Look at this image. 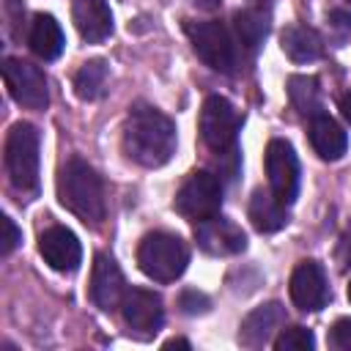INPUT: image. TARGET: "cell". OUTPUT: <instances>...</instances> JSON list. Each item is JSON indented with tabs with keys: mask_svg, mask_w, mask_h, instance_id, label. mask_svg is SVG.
<instances>
[{
	"mask_svg": "<svg viewBox=\"0 0 351 351\" xmlns=\"http://www.w3.org/2000/svg\"><path fill=\"white\" fill-rule=\"evenodd\" d=\"M123 151L143 167H162L176 154V123L148 104H134L123 123Z\"/></svg>",
	"mask_w": 351,
	"mask_h": 351,
	"instance_id": "obj_1",
	"label": "cell"
},
{
	"mask_svg": "<svg viewBox=\"0 0 351 351\" xmlns=\"http://www.w3.org/2000/svg\"><path fill=\"white\" fill-rule=\"evenodd\" d=\"M58 195H60V203L69 211H74L80 219H85L90 225H99L104 219V211L107 208H104V186H101V178L80 156H71L63 165L60 178H58Z\"/></svg>",
	"mask_w": 351,
	"mask_h": 351,
	"instance_id": "obj_2",
	"label": "cell"
},
{
	"mask_svg": "<svg viewBox=\"0 0 351 351\" xmlns=\"http://www.w3.org/2000/svg\"><path fill=\"white\" fill-rule=\"evenodd\" d=\"M137 263L151 280L173 282L184 274V269L189 263V250L178 236L165 233V230H154L140 241Z\"/></svg>",
	"mask_w": 351,
	"mask_h": 351,
	"instance_id": "obj_3",
	"label": "cell"
},
{
	"mask_svg": "<svg viewBox=\"0 0 351 351\" xmlns=\"http://www.w3.org/2000/svg\"><path fill=\"white\" fill-rule=\"evenodd\" d=\"M5 173L14 189L36 192L38 186V132L33 123H14L5 137Z\"/></svg>",
	"mask_w": 351,
	"mask_h": 351,
	"instance_id": "obj_4",
	"label": "cell"
},
{
	"mask_svg": "<svg viewBox=\"0 0 351 351\" xmlns=\"http://www.w3.org/2000/svg\"><path fill=\"white\" fill-rule=\"evenodd\" d=\"M186 33H189L195 55L208 69H214L219 74H230L236 69V47H233V38H230V33L222 22H214V19L189 22Z\"/></svg>",
	"mask_w": 351,
	"mask_h": 351,
	"instance_id": "obj_5",
	"label": "cell"
},
{
	"mask_svg": "<svg viewBox=\"0 0 351 351\" xmlns=\"http://www.w3.org/2000/svg\"><path fill=\"white\" fill-rule=\"evenodd\" d=\"M219 206H222V184L208 170L192 173L176 195V211L192 222H203V219L217 217Z\"/></svg>",
	"mask_w": 351,
	"mask_h": 351,
	"instance_id": "obj_6",
	"label": "cell"
},
{
	"mask_svg": "<svg viewBox=\"0 0 351 351\" xmlns=\"http://www.w3.org/2000/svg\"><path fill=\"white\" fill-rule=\"evenodd\" d=\"M239 115L225 96H208L200 107V137L214 154H225L236 145Z\"/></svg>",
	"mask_w": 351,
	"mask_h": 351,
	"instance_id": "obj_7",
	"label": "cell"
},
{
	"mask_svg": "<svg viewBox=\"0 0 351 351\" xmlns=\"http://www.w3.org/2000/svg\"><path fill=\"white\" fill-rule=\"evenodd\" d=\"M3 80L14 101H19L27 110H44L49 101L47 77L38 66L22 60V58H5L3 60Z\"/></svg>",
	"mask_w": 351,
	"mask_h": 351,
	"instance_id": "obj_8",
	"label": "cell"
},
{
	"mask_svg": "<svg viewBox=\"0 0 351 351\" xmlns=\"http://www.w3.org/2000/svg\"><path fill=\"white\" fill-rule=\"evenodd\" d=\"M266 176L271 192L291 206L299 192V159L288 140H271L266 145Z\"/></svg>",
	"mask_w": 351,
	"mask_h": 351,
	"instance_id": "obj_9",
	"label": "cell"
},
{
	"mask_svg": "<svg viewBox=\"0 0 351 351\" xmlns=\"http://www.w3.org/2000/svg\"><path fill=\"white\" fill-rule=\"evenodd\" d=\"M121 315L134 335L151 337L159 332V326L165 321V307H162L159 293L145 291V288H129L121 302Z\"/></svg>",
	"mask_w": 351,
	"mask_h": 351,
	"instance_id": "obj_10",
	"label": "cell"
},
{
	"mask_svg": "<svg viewBox=\"0 0 351 351\" xmlns=\"http://www.w3.org/2000/svg\"><path fill=\"white\" fill-rule=\"evenodd\" d=\"M326 274L315 261H302L291 274V299L302 313H318L329 302Z\"/></svg>",
	"mask_w": 351,
	"mask_h": 351,
	"instance_id": "obj_11",
	"label": "cell"
},
{
	"mask_svg": "<svg viewBox=\"0 0 351 351\" xmlns=\"http://www.w3.org/2000/svg\"><path fill=\"white\" fill-rule=\"evenodd\" d=\"M195 239H197V247L208 255H236L247 247V236L244 230L225 219V217H211V219H203L195 225Z\"/></svg>",
	"mask_w": 351,
	"mask_h": 351,
	"instance_id": "obj_12",
	"label": "cell"
},
{
	"mask_svg": "<svg viewBox=\"0 0 351 351\" xmlns=\"http://www.w3.org/2000/svg\"><path fill=\"white\" fill-rule=\"evenodd\" d=\"M123 293H126V282H123V274H121L118 263L110 255L99 252L93 258V271H90V299H93V304L104 313L118 310L121 302H123Z\"/></svg>",
	"mask_w": 351,
	"mask_h": 351,
	"instance_id": "obj_13",
	"label": "cell"
},
{
	"mask_svg": "<svg viewBox=\"0 0 351 351\" xmlns=\"http://www.w3.org/2000/svg\"><path fill=\"white\" fill-rule=\"evenodd\" d=\"M38 252L55 271H77V266L82 263V247L77 236L63 225H52L41 233Z\"/></svg>",
	"mask_w": 351,
	"mask_h": 351,
	"instance_id": "obj_14",
	"label": "cell"
},
{
	"mask_svg": "<svg viewBox=\"0 0 351 351\" xmlns=\"http://www.w3.org/2000/svg\"><path fill=\"white\" fill-rule=\"evenodd\" d=\"M285 324V307L280 302H266L261 307H255L239 329V343L247 348H261L266 343H271L274 332Z\"/></svg>",
	"mask_w": 351,
	"mask_h": 351,
	"instance_id": "obj_15",
	"label": "cell"
},
{
	"mask_svg": "<svg viewBox=\"0 0 351 351\" xmlns=\"http://www.w3.org/2000/svg\"><path fill=\"white\" fill-rule=\"evenodd\" d=\"M74 25L88 44H99L112 33V11L107 0H74Z\"/></svg>",
	"mask_w": 351,
	"mask_h": 351,
	"instance_id": "obj_16",
	"label": "cell"
},
{
	"mask_svg": "<svg viewBox=\"0 0 351 351\" xmlns=\"http://www.w3.org/2000/svg\"><path fill=\"white\" fill-rule=\"evenodd\" d=\"M310 143H313L315 154L321 159H329V162L340 159L348 148V137H346L343 126L326 112H315L310 118Z\"/></svg>",
	"mask_w": 351,
	"mask_h": 351,
	"instance_id": "obj_17",
	"label": "cell"
},
{
	"mask_svg": "<svg viewBox=\"0 0 351 351\" xmlns=\"http://www.w3.org/2000/svg\"><path fill=\"white\" fill-rule=\"evenodd\" d=\"M288 206L271 192V189H255L250 197V219L255 230L261 233H274L288 222Z\"/></svg>",
	"mask_w": 351,
	"mask_h": 351,
	"instance_id": "obj_18",
	"label": "cell"
},
{
	"mask_svg": "<svg viewBox=\"0 0 351 351\" xmlns=\"http://www.w3.org/2000/svg\"><path fill=\"white\" fill-rule=\"evenodd\" d=\"M280 47L282 52L293 60V63H310V60H318L321 52H324V44H321V36L307 27V25H288L280 36Z\"/></svg>",
	"mask_w": 351,
	"mask_h": 351,
	"instance_id": "obj_19",
	"label": "cell"
},
{
	"mask_svg": "<svg viewBox=\"0 0 351 351\" xmlns=\"http://www.w3.org/2000/svg\"><path fill=\"white\" fill-rule=\"evenodd\" d=\"M27 44L30 49L41 58V60H55L60 52H63V30L60 25L55 22V16L49 14H38L30 25V33H27Z\"/></svg>",
	"mask_w": 351,
	"mask_h": 351,
	"instance_id": "obj_20",
	"label": "cell"
},
{
	"mask_svg": "<svg viewBox=\"0 0 351 351\" xmlns=\"http://www.w3.org/2000/svg\"><path fill=\"white\" fill-rule=\"evenodd\" d=\"M233 27H236L239 44L247 52H255L261 47V41L266 38V33H269V19L258 8H244V11H239L233 16Z\"/></svg>",
	"mask_w": 351,
	"mask_h": 351,
	"instance_id": "obj_21",
	"label": "cell"
},
{
	"mask_svg": "<svg viewBox=\"0 0 351 351\" xmlns=\"http://www.w3.org/2000/svg\"><path fill=\"white\" fill-rule=\"evenodd\" d=\"M107 77H110V71H107V63L101 58H93V60L82 63L80 71L74 74V90H77V96L85 99V101L99 99L104 93Z\"/></svg>",
	"mask_w": 351,
	"mask_h": 351,
	"instance_id": "obj_22",
	"label": "cell"
},
{
	"mask_svg": "<svg viewBox=\"0 0 351 351\" xmlns=\"http://www.w3.org/2000/svg\"><path fill=\"white\" fill-rule=\"evenodd\" d=\"M288 96L291 104L302 112V115H315L321 112V90H318V80L307 77V74H293L288 80Z\"/></svg>",
	"mask_w": 351,
	"mask_h": 351,
	"instance_id": "obj_23",
	"label": "cell"
},
{
	"mask_svg": "<svg viewBox=\"0 0 351 351\" xmlns=\"http://www.w3.org/2000/svg\"><path fill=\"white\" fill-rule=\"evenodd\" d=\"M271 346L277 351H310L315 346V337L304 326H288V329H280V335L271 340Z\"/></svg>",
	"mask_w": 351,
	"mask_h": 351,
	"instance_id": "obj_24",
	"label": "cell"
},
{
	"mask_svg": "<svg viewBox=\"0 0 351 351\" xmlns=\"http://www.w3.org/2000/svg\"><path fill=\"white\" fill-rule=\"evenodd\" d=\"M178 307H181V313H186V315H200V313H208L211 302H208L206 293L189 288V291H184V293L178 296Z\"/></svg>",
	"mask_w": 351,
	"mask_h": 351,
	"instance_id": "obj_25",
	"label": "cell"
},
{
	"mask_svg": "<svg viewBox=\"0 0 351 351\" xmlns=\"http://www.w3.org/2000/svg\"><path fill=\"white\" fill-rule=\"evenodd\" d=\"M329 343L337 351H351V318H340L335 321L332 332H329Z\"/></svg>",
	"mask_w": 351,
	"mask_h": 351,
	"instance_id": "obj_26",
	"label": "cell"
},
{
	"mask_svg": "<svg viewBox=\"0 0 351 351\" xmlns=\"http://www.w3.org/2000/svg\"><path fill=\"white\" fill-rule=\"evenodd\" d=\"M22 241V230L14 225L11 217H3V239H0V255H11L14 247Z\"/></svg>",
	"mask_w": 351,
	"mask_h": 351,
	"instance_id": "obj_27",
	"label": "cell"
},
{
	"mask_svg": "<svg viewBox=\"0 0 351 351\" xmlns=\"http://www.w3.org/2000/svg\"><path fill=\"white\" fill-rule=\"evenodd\" d=\"M337 258H340V263H343V266H346V263H351V225L346 228V233H343V239H340Z\"/></svg>",
	"mask_w": 351,
	"mask_h": 351,
	"instance_id": "obj_28",
	"label": "cell"
},
{
	"mask_svg": "<svg viewBox=\"0 0 351 351\" xmlns=\"http://www.w3.org/2000/svg\"><path fill=\"white\" fill-rule=\"evenodd\" d=\"M340 110H343V118L351 123V90L343 93V99H340Z\"/></svg>",
	"mask_w": 351,
	"mask_h": 351,
	"instance_id": "obj_29",
	"label": "cell"
},
{
	"mask_svg": "<svg viewBox=\"0 0 351 351\" xmlns=\"http://www.w3.org/2000/svg\"><path fill=\"white\" fill-rule=\"evenodd\" d=\"M197 8H203V11H214V8H219V0H192Z\"/></svg>",
	"mask_w": 351,
	"mask_h": 351,
	"instance_id": "obj_30",
	"label": "cell"
},
{
	"mask_svg": "<svg viewBox=\"0 0 351 351\" xmlns=\"http://www.w3.org/2000/svg\"><path fill=\"white\" fill-rule=\"evenodd\" d=\"M165 348H189V343L186 340H170V343H165Z\"/></svg>",
	"mask_w": 351,
	"mask_h": 351,
	"instance_id": "obj_31",
	"label": "cell"
},
{
	"mask_svg": "<svg viewBox=\"0 0 351 351\" xmlns=\"http://www.w3.org/2000/svg\"><path fill=\"white\" fill-rule=\"evenodd\" d=\"M348 302H351V282H348Z\"/></svg>",
	"mask_w": 351,
	"mask_h": 351,
	"instance_id": "obj_32",
	"label": "cell"
}]
</instances>
